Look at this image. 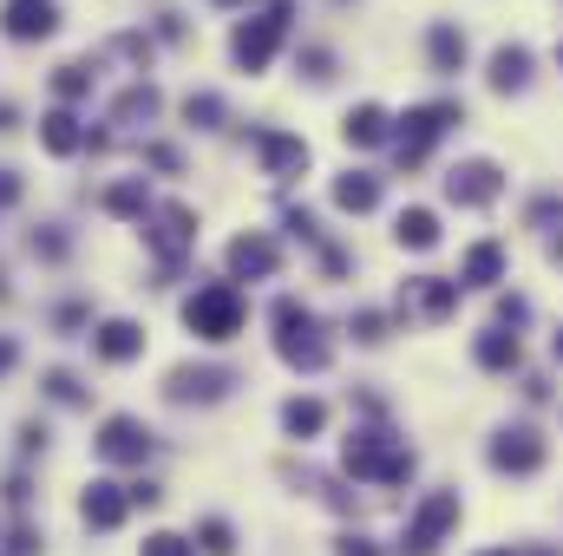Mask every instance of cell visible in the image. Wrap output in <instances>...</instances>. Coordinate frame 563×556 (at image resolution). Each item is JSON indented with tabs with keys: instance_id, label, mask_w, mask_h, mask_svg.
<instances>
[{
	"instance_id": "obj_7",
	"label": "cell",
	"mask_w": 563,
	"mask_h": 556,
	"mask_svg": "<svg viewBox=\"0 0 563 556\" xmlns=\"http://www.w3.org/2000/svg\"><path fill=\"white\" fill-rule=\"evenodd\" d=\"M544 465V433L538 426H505L492 439V472H512V478H531Z\"/></svg>"
},
{
	"instance_id": "obj_39",
	"label": "cell",
	"mask_w": 563,
	"mask_h": 556,
	"mask_svg": "<svg viewBox=\"0 0 563 556\" xmlns=\"http://www.w3.org/2000/svg\"><path fill=\"white\" fill-rule=\"evenodd\" d=\"M13 197H20V177H13V170H0V210H7Z\"/></svg>"
},
{
	"instance_id": "obj_33",
	"label": "cell",
	"mask_w": 563,
	"mask_h": 556,
	"mask_svg": "<svg viewBox=\"0 0 563 556\" xmlns=\"http://www.w3.org/2000/svg\"><path fill=\"white\" fill-rule=\"evenodd\" d=\"M144 556H197V544H184V537L157 531V537H144Z\"/></svg>"
},
{
	"instance_id": "obj_36",
	"label": "cell",
	"mask_w": 563,
	"mask_h": 556,
	"mask_svg": "<svg viewBox=\"0 0 563 556\" xmlns=\"http://www.w3.org/2000/svg\"><path fill=\"white\" fill-rule=\"evenodd\" d=\"M341 556H380V551H374V544H367L361 531H348V537H341Z\"/></svg>"
},
{
	"instance_id": "obj_17",
	"label": "cell",
	"mask_w": 563,
	"mask_h": 556,
	"mask_svg": "<svg viewBox=\"0 0 563 556\" xmlns=\"http://www.w3.org/2000/svg\"><path fill=\"white\" fill-rule=\"evenodd\" d=\"M39 144H46L52 157H72L79 144H92V131H79L72 111H46V118H39Z\"/></svg>"
},
{
	"instance_id": "obj_44",
	"label": "cell",
	"mask_w": 563,
	"mask_h": 556,
	"mask_svg": "<svg viewBox=\"0 0 563 556\" xmlns=\"http://www.w3.org/2000/svg\"><path fill=\"white\" fill-rule=\"evenodd\" d=\"M531 556H563V551H531Z\"/></svg>"
},
{
	"instance_id": "obj_22",
	"label": "cell",
	"mask_w": 563,
	"mask_h": 556,
	"mask_svg": "<svg viewBox=\"0 0 563 556\" xmlns=\"http://www.w3.org/2000/svg\"><path fill=\"white\" fill-rule=\"evenodd\" d=\"M394 236H400V249H439V216L433 210H400Z\"/></svg>"
},
{
	"instance_id": "obj_34",
	"label": "cell",
	"mask_w": 563,
	"mask_h": 556,
	"mask_svg": "<svg viewBox=\"0 0 563 556\" xmlns=\"http://www.w3.org/2000/svg\"><path fill=\"white\" fill-rule=\"evenodd\" d=\"M354 341H367V347L387 341V321H380V315H354Z\"/></svg>"
},
{
	"instance_id": "obj_20",
	"label": "cell",
	"mask_w": 563,
	"mask_h": 556,
	"mask_svg": "<svg viewBox=\"0 0 563 556\" xmlns=\"http://www.w3.org/2000/svg\"><path fill=\"white\" fill-rule=\"evenodd\" d=\"M492 85L499 92H525L531 85V52L525 46H499L492 52Z\"/></svg>"
},
{
	"instance_id": "obj_38",
	"label": "cell",
	"mask_w": 563,
	"mask_h": 556,
	"mask_svg": "<svg viewBox=\"0 0 563 556\" xmlns=\"http://www.w3.org/2000/svg\"><path fill=\"white\" fill-rule=\"evenodd\" d=\"M558 210H563V197H538V210H531V223H551Z\"/></svg>"
},
{
	"instance_id": "obj_2",
	"label": "cell",
	"mask_w": 563,
	"mask_h": 556,
	"mask_svg": "<svg viewBox=\"0 0 563 556\" xmlns=\"http://www.w3.org/2000/svg\"><path fill=\"white\" fill-rule=\"evenodd\" d=\"M341 465H348L354 478H367V485H407V478H413V452L394 446L387 433H354V439L341 446Z\"/></svg>"
},
{
	"instance_id": "obj_40",
	"label": "cell",
	"mask_w": 563,
	"mask_h": 556,
	"mask_svg": "<svg viewBox=\"0 0 563 556\" xmlns=\"http://www.w3.org/2000/svg\"><path fill=\"white\" fill-rule=\"evenodd\" d=\"M7 367H13V341H0V374H7Z\"/></svg>"
},
{
	"instance_id": "obj_21",
	"label": "cell",
	"mask_w": 563,
	"mask_h": 556,
	"mask_svg": "<svg viewBox=\"0 0 563 556\" xmlns=\"http://www.w3.org/2000/svg\"><path fill=\"white\" fill-rule=\"evenodd\" d=\"M335 203H341V210H354V216H361V210H374V203H380V177H367V170L335 177Z\"/></svg>"
},
{
	"instance_id": "obj_14",
	"label": "cell",
	"mask_w": 563,
	"mask_h": 556,
	"mask_svg": "<svg viewBox=\"0 0 563 556\" xmlns=\"http://www.w3.org/2000/svg\"><path fill=\"white\" fill-rule=\"evenodd\" d=\"M125 511H131V492H125V485H105V478H98V485L85 492V505H79V518H85L92 531H118Z\"/></svg>"
},
{
	"instance_id": "obj_45",
	"label": "cell",
	"mask_w": 563,
	"mask_h": 556,
	"mask_svg": "<svg viewBox=\"0 0 563 556\" xmlns=\"http://www.w3.org/2000/svg\"><path fill=\"white\" fill-rule=\"evenodd\" d=\"M558 66H563V39H558Z\"/></svg>"
},
{
	"instance_id": "obj_9",
	"label": "cell",
	"mask_w": 563,
	"mask_h": 556,
	"mask_svg": "<svg viewBox=\"0 0 563 556\" xmlns=\"http://www.w3.org/2000/svg\"><path fill=\"white\" fill-rule=\"evenodd\" d=\"M98 459H105V465H144V459H151V433L118 413V419L98 426Z\"/></svg>"
},
{
	"instance_id": "obj_43",
	"label": "cell",
	"mask_w": 563,
	"mask_h": 556,
	"mask_svg": "<svg viewBox=\"0 0 563 556\" xmlns=\"http://www.w3.org/2000/svg\"><path fill=\"white\" fill-rule=\"evenodd\" d=\"M479 556H518V551H479Z\"/></svg>"
},
{
	"instance_id": "obj_5",
	"label": "cell",
	"mask_w": 563,
	"mask_h": 556,
	"mask_svg": "<svg viewBox=\"0 0 563 556\" xmlns=\"http://www.w3.org/2000/svg\"><path fill=\"white\" fill-rule=\"evenodd\" d=\"M282 33H289V0H275L269 13H256V20H243V26H236V39H230V52H236V66H243V72H262V66L275 59V46H282Z\"/></svg>"
},
{
	"instance_id": "obj_41",
	"label": "cell",
	"mask_w": 563,
	"mask_h": 556,
	"mask_svg": "<svg viewBox=\"0 0 563 556\" xmlns=\"http://www.w3.org/2000/svg\"><path fill=\"white\" fill-rule=\"evenodd\" d=\"M551 354H558V360H563V328H558V341H551Z\"/></svg>"
},
{
	"instance_id": "obj_19",
	"label": "cell",
	"mask_w": 563,
	"mask_h": 556,
	"mask_svg": "<svg viewBox=\"0 0 563 556\" xmlns=\"http://www.w3.org/2000/svg\"><path fill=\"white\" fill-rule=\"evenodd\" d=\"M92 354H98V360H138V354H144V334H138L131 321H105V328L92 334Z\"/></svg>"
},
{
	"instance_id": "obj_35",
	"label": "cell",
	"mask_w": 563,
	"mask_h": 556,
	"mask_svg": "<svg viewBox=\"0 0 563 556\" xmlns=\"http://www.w3.org/2000/svg\"><path fill=\"white\" fill-rule=\"evenodd\" d=\"M525 315H531V308H525V301H518V295H505V301H499V328H518V321H525Z\"/></svg>"
},
{
	"instance_id": "obj_23",
	"label": "cell",
	"mask_w": 563,
	"mask_h": 556,
	"mask_svg": "<svg viewBox=\"0 0 563 556\" xmlns=\"http://www.w3.org/2000/svg\"><path fill=\"white\" fill-rule=\"evenodd\" d=\"M472 354H479V367H492V374H505V367H518V334H512V328H485Z\"/></svg>"
},
{
	"instance_id": "obj_3",
	"label": "cell",
	"mask_w": 563,
	"mask_h": 556,
	"mask_svg": "<svg viewBox=\"0 0 563 556\" xmlns=\"http://www.w3.org/2000/svg\"><path fill=\"white\" fill-rule=\"evenodd\" d=\"M453 125H466V105H459V98L413 105V111L400 118V131H394V151H400V164H420V157L433 151V138H446Z\"/></svg>"
},
{
	"instance_id": "obj_16",
	"label": "cell",
	"mask_w": 563,
	"mask_h": 556,
	"mask_svg": "<svg viewBox=\"0 0 563 556\" xmlns=\"http://www.w3.org/2000/svg\"><path fill=\"white\" fill-rule=\"evenodd\" d=\"M52 26H59L52 0H13V7H7V33H13V39H46Z\"/></svg>"
},
{
	"instance_id": "obj_42",
	"label": "cell",
	"mask_w": 563,
	"mask_h": 556,
	"mask_svg": "<svg viewBox=\"0 0 563 556\" xmlns=\"http://www.w3.org/2000/svg\"><path fill=\"white\" fill-rule=\"evenodd\" d=\"M551 256H558V262H563V236H558V242H551Z\"/></svg>"
},
{
	"instance_id": "obj_10",
	"label": "cell",
	"mask_w": 563,
	"mask_h": 556,
	"mask_svg": "<svg viewBox=\"0 0 563 556\" xmlns=\"http://www.w3.org/2000/svg\"><path fill=\"white\" fill-rule=\"evenodd\" d=\"M426 315V321H446L453 308H459V282H446V275H413L407 288H400V315Z\"/></svg>"
},
{
	"instance_id": "obj_15",
	"label": "cell",
	"mask_w": 563,
	"mask_h": 556,
	"mask_svg": "<svg viewBox=\"0 0 563 556\" xmlns=\"http://www.w3.org/2000/svg\"><path fill=\"white\" fill-rule=\"evenodd\" d=\"M387 131H394V118H387L380 105H354V111H348V125H341V138H348L354 151H374V144H387Z\"/></svg>"
},
{
	"instance_id": "obj_32",
	"label": "cell",
	"mask_w": 563,
	"mask_h": 556,
	"mask_svg": "<svg viewBox=\"0 0 563 556\" xmlns=\"http://www.w3.org/2000/svg\"><path fill=\"white\" fill-rule=\"evenodd\" d=\"M46 393H52L59 406H79V400H85V387H79L72 374H46Z\"/></svg>"
},
{
	"instance_id": "obj_30",
	"label": "cell",
	"mask_w": 563,
	"mask_h": 556,
	"mask_svg": "<svg viewBox=\"0 0 563 556\" xmlns=\"http://www.w3.org/2000/svg\"><path fill=\"white\" fill-rule=\"evenodd\" d=\"M151 111H157V92H151V85H131V92L118 98V118H125V125H138V118H151Z\"/></svg>"
},
{
	"instance_id": "obj_24",
	"label": "cell",
	"mask_w": 563,
	"mask_h": 556,
	"mask_svg": "<svg viewBox=\"0 0 563 556\" xmlns=\"http://www.w3.org/2000/svg\"><path fill=\"white\" fill-rule=\"evenodd\" d=\"M426 46H433V66H439V72H459V66H466V33H459L453 20H439Z\"/></svg>"
},
{
	"instance_id": "obj_8",
	"label": "cell",
	"mask_w": 563,
	"mask_h": 556,
	"mask_svg": "<svg viewBox=\"0 0 563 556\" xmlns=\"http://www.w3.org/2000/svg\"><path fill=\"white\" fill-rule=\"evenodd\" d=\"M499 190H505V170L485 164V157H472V164H459V170L446 177V197H453L459 210H485V203H499Z\"/></svg>"
},
{
	"instance_id": "obj_11",
	"label": "cell",
	"mask_w": 563,
	"mask_h": 556,
	"mask_svg": "<svg viewBox=\"0 0 563 556\" xmlns=\"http://www.w3.org/2000/svg\"><path fill=\"white\" fill-rule=\"evenodd\" d=\"M230 387H236V374H230V367H177L164 393H171L177 406H190V400H223Z\"/></svg>"
},
{
	"instance_id": "obj_27",
	"label": "cell",
	"mask_w": 563,
	"mask_h": 556,
	"mask_svg": "<svg viewBox=\"0 0 563 556\" xmlns=\"http://www.w3.org/2000/svg\"><path fill=\"white\" fill-rule=\"evenodd\" d=\"M105 210H112V216H144L151 197H144V184L131 177V184H112V190H105Z\"/></svg>"
},
{
	"instance_id": "obj_25",
	"label": "cell",
	"mask_w": 563,
	"mask_h": 556,
	"mask_svg": "<svg viewBox=\"0 0 563 556\" xmlns=\"http://www.w3.org/2000/svg\"><path fill=\"white\" fill-rule=\"evenodd\" d=\"M499 275H505V249H499V242H479V249L466 256V282H472V288H492Z\"/></svg>"
},
{
	"instance_id": "obj_18",
	"label": "cell",
	"mask_w": 563,
	"mask_h": 556,
	"mask_svg": "<svg viewBox=\"0 0 563 556\" xmlns=\"http://www.w3.org/2000/svg\"><path fill=\"white\" fill-rule=\"evenodd\" d=\"M230 275H275V242L269 236H236L230 242Z\"/></svg>"
},
{
	"instance_id": "obj_31",
	"label": "cell",
	"mask_w": 563,
	"mask_h": 556,
	"mask_svg": "<svg viewBox=\"0 0 563 556\" xmlns=\"http://www.w3.org/2000/svg\"><path fill=\"white\" fill-rule=\"evenodd\" d=\"M85 85H92V72H85V66H59V79H52V92H59V98H79Z\"/></svg>"
},
{
	"instance_id": "obj_37",
	"label": "cell",
	"mask_w": 563,
	"mask_h": 556,
	"mask_svg": "<svg viewBox=\"0 0 563 556\" xmlns=\"http://www.w3.org/2000/svg\"><path fill=\"white\" fill-rule=\"evenodd\" d=\"M125 492H131V505H157V498H164V492H157L151 478H144V485H125Z\"/></svg>"
},
{
	"instance_id": "obj_29",
	"label": "cell",
	"mask_w": 563,
	"mask_h": 556,
	"mask_svg": "<svg viewBox=\"0 0 563 556\" xmlns=\"http://www.w3.org/2000/svg\"><path fill=\"white\" fill-rule=\"evenodd\" d=\"M197 544H203L210 556H230L236 551V531H230L223 518H203V524H197Z\"/></svg>"
},
{
	"instance_id": "obj_28",
	"label": "cell",
	"mask_w": 563,
	"mask_h": 556,
	"mask_svg": "<svg viewBox=\"0 0 563 556\" xmlns=\"http://www.w3.org/2000/svg\"><path fill=\"white\" fill-rule=\"evenodd\" d=\"M184 118H190L197 131H210V125L223 118V98H216V92H190V98H184Z\"/></svg>"
},
{
	"instance_id": "obj_6",
	"label": "cell",
	"mask_w": 563,
	"mask_h": 556,
	"mask_svg": "<svg viewBox=\"0 0 563 556\" xmlns=\"http://www.w3.org/2000/svg\"><path fill=\"white\" fill-rule=\"evenodd\" d=\"M459 524V492H426V505L413 511V524H407V537H400V551L407 556H433L439 551V537Z\"/></svg>"
},
{
	"instance_id": "obj_26",
	"label": "cell",
	"mask_w": 563,
	"mask_h": 556,
	"mask_svg": "<svg viewBox=\"0 0 563 556\" xmlns=\"http://www.w3.org/2000/svg\"><path fill=\"white\" fill-rule=\"evenodd\" d=\"M282 426H289L295 439H315V433L328 426V406H321V400H289V406H282Z\"/></svg>"
},
{
	"instance_id": "obj_13",
	"label": "cell",
	"mask_w": 563,
	"mask_h": 556,
	"mask_svg": "<svg viewBox=\"0 0 563 556\" xmlns=\"http://www.w3.org/2000/svg\"><path fill=\"white\" fill-rule=\"evenodd\" d=\"M249 144H256V157H262L275 177H295V170L308 164V144L289 138V131H249Z\"/></svg>"
},
{
	"instance_id": "obj_1",
	"label": "cell",
	"mask_w": 563,
	"mask_h": 556,
	"mask_svg": "<svg viewBox=\"0 0 563 556\" xmlns=\"http://www.w3.org/2000/svg\"><path fill=\"white\" fill-rule=\"evenodd\" d=\"M275 328H282V334H275V347H282V360H289V367H302V374H321V367H328V354H335V347L321 341V321H315L295 295H282V301H275Z\"/></svg>"
},
{
	"instance_id": "obj_4",
	"label": "cell",
	"mask_w": 563,
	"mask_h": 556,
	"mask_svg": "<svg viewBox=\"0 0 563 556\" xmlns=\"http://www.w3.org/2000/svg\"><path fill=\"white\" fill-rule=\"evenodd\" d=\"M184 321H190L203 341H230V334L243 328V295H236V282H203V288L184 301Z\"/></svg>"
},
{
	"instance_id": "obj_12",
	"label": "cell",
	"mask_w": 563,
	"mask_h": 556,
	"mask_svg": "<svg viewBox=\"0 0 563 556\" xmlns=\"http://www.w3.org/2000/svg\"><path fill=\"white\" fill-rule=\"evenodd\" d=\"M151 242H157V256H184L197 242V216L184 203H157L151 210Z\"/></svg>"
}]
</instances>
